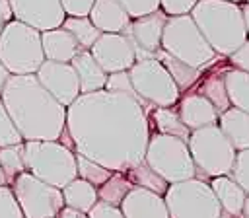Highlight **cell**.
<instances>
[{"instance_id":"d6a6232c","label":"cell","mask_w":249,"mask_h":218,"mask_svg":"<svg viewBox=\"0 0 249 218\" xmlns=\"http://www.w3.org/2000/svg\"><path fill=\"white\" fill-rule=\"evenodd\" d=\"M230 177L249 195V148L235 152V160H233Z\"/></svg>"},{"instance_id":"60d3db41","label":"cell","mask_w":249,"mask_h":218,"mask_svg":"<svg viewBox=\"0 0 249 218\" xmlns=\"http://www.w3.org/2000/svg\"><path fill=\"white\" fill-rule=\"evenodd\" d=\"M95 0H60V6L66 16H88Z\"/></svg>"},{"instance_id":"ab89813d","label":"cell","mask_w":249,"mask_h":218,"mask_svg":"<svg viewBox=\"0 0 249 218\" xmlns=\"http://www.w3.org/2000/svg\"><path fill=\"white\" fill-rule=\"evenodd\" d=\"M228 58H230V62H231V68L249 72V37H247V41H243L233 53H230Z\"/></svg>"},{"instance_id":"4316f807","label":"cell","mask_w":249,"mask_h":218,"mask_svg":"<svg viewBox=\"0 0 249 218\" xmlns=\"http://www.w3.org/2000/svg\"><path fill=\"white\" fill-rule=\"evenodd\" d=\"M60 27H64L76 39V43L80 45V49H86V51H89L91 45L101 35V31L91 23V19L88 16H82V18H78V16H66Z\"/></svg>"},{"instance_id":"52a82bcc","label":"cell","mask_w":249,"mask_h":218,"mask_svg":"<svg viewBox=\"0 0 249 218\" xmlns=\"http://www.w3.org/2000/svg\"><path fill=\"white\" fill-rule=\"evenodd\" d=\"M0 60L10 74H35L45 60L41 31L12 19L0 33Z\"/></svg>"},{"instance_id":"2e32d148","label":"cell","mask_w":249,"mask_h":218,"mask_svg":"<svg viewBox=\"0 0 249 218\" xmlns=\"http://www.w3.org/2000/svg\"><path fill=\"white\" fill-rule=\"evenodd\" d=\"M119 208L124 218H169L163 197L142 187H132Z\"/></svg>"},{"instance_id":"7402d4cb","label":"cell","mask_w":249,"mask_h":218,"mask_svg":"<svg viewBox=\"0 0 249 218\" xmlns=\"http://www.w3.org/2000/svg\"><path fill=\"white\" fill-rule=\"evenodd\" d=\"M210 189L214 191L218 202H220V208L224 214H230V216H241V210H243V202H245V197L247 193L230 177V175H218V177H212L208 181Z\"/></svg>"},{"instance_id":"d6986e66","label":"cell","mask_w":249,"mask_h":218,"mask_svg":"<svg viewBox=\"0 0 249 218\" xmlns=\"http://www.w3.org/2000/svg\"><path fill=\"white\" fill-rule=\"evenodd\" d=\"M70 64L78 76L80 93H89V91H97V90L105 88L107 72L97 64V60L91 56L89 51L80 49L76 53V56L70 60Z\"/></svg>"},{"instance_id":"816d5d0a","label":"cell","mask_w":249,"mask_h":218,"mask_svg":"<svg viewBox=\"0 0 249 218\" xmlns=\"http://www.w3.org/2000/svg\"><path fill=\"white\" fill-rule=\"evenodd\" d=\"M245 2H247V4H249V0H245Z\"/></svg>"},{"instance_id":"9a60e30c","label":"cell","mask_w":249,"mask_h":218,"mask_svg":"<svg viewBox=\"0 0 249 218\" xmlns=\"http://www.w3.org/2000/svg\"><path fill=\"white\" fill-rule=\"evenodd\" d=\"M14 19L23 21L37 31L60 27L66 14L60 0H8Z\"/></svg>"},{"instance_id":"b9f144b4","label":"cell","mask_w":249,"mask_h":218,"mask_svg":"<svg viewBox=\"0 0 249 218\" xmlns=\"http://www.w3.org/2000/svg\"><path fill=\"white\" fill-rule=\"evenodd\" d=\"M0 18L4 23L12 21L14 19V14H12V8H10V2L8 0H0Z\"/></svg>"},{"instance_id":"7dc6e473","label":"cell","mask_w":249,"mask_h":218,"mask_svg":"<svg viewBox=\"0 0 249 218\" xmlns=\"http://www.w3.org/2000/svg\"><path fill=\"white\" fill-rule=\"evenodd\" d=\"M0 185H6V177H4V173H2V169H0Z\"/></svg>"},{"instance_id":"c3c4849f","label":"cell","mask_w":249,"mask_h":218,"mask_svg":"<svg viewBox=\"0 0 249 218\" xmlns=\"http://www.w3.org/2000/svg\"><path fill=\"white\" fill-rule=\"evenodd\" d=\"M220 218H241V216H230V214H224V212H222Z\"/></svg>"},{"instance_id":"44dd1931","label":"cell","mask_w":249,"mask_h":218,"mask_svg":"<svg viewBox=\"0 0 249 218\" xmlns=\"http://www.w3.org/2000/svg\"><path fill=\"white\" fill-rule=\"evenodd\" d=\"M216 125L235 148V152L249 148V113L237 107H228L218 115Z\"/></svg>"},{"instance_id":"484cf974","label":"cell","mask_w":249,"mask_h":218,"mask_svg":"<svg viewBox=\"0 0 249 218\" xmlns=\"http://www.w3.org/2000/svg\"><path fill=\"white\" fill-rule=\"evenodd\" d=\"M152 115L148 117L150 127L154 125L156 132L160 134H171L177 138H183L187 142L191 130L183 125V121L179 119L177 111H173V107H152Z\"/></svg>"},{"instance_id":"ffe728a7","label":"cell","mask_w":249,"mask_h":218,"mask_svg":"<svg viewBox=\"0 0 249 218\" xmlns=\"http://www.w3.org/2000/svg\"><path fill=\"white\" fill-rule=\"evenodd\" d=\"M41 47L45 58L56 62H70L80 51V45L64 27L41 31Z\"/></svg>"},{"instance_id":"f35d334b","label":"cell","mask_w":249,"mask_h":218,"mask_svg":"<svg viewBox=\"0 0 249 218\" xmlns=\"http://www.w3.org/2000/svg\"><path fill=\"white\" fill-rule=\"evenodd\" d=\"M86 218H124L121 208L119 206H113V204H107L103 200H97L88 212H86Z\"/></svg>"},{"instance_id":"8fae6325","label":"cell","mask_w":249,"mask_h":218,"mask_svg":"<svg viewBox=\"0 0 249 218\" xmlns=\"http://www.w3.org/2000/svg\"><path fill=\"white\" fill-rule=\"evenodd\" d=\"M10 187L23 218H56L64 206L60 189L33 177L29 171H21Z\"/></svg>"},{"instance_id":"ee69618b","label":"cell","mask_w":249,"mask_h":218,"mask_svg":"<svg viewBox=\"0 0 249 218\" xmlns=\"http://www.w3.org/2000/svg\"><path fill=\"white\" fill-rule=\"evenodd\" d=\"M10 78V72L6 70V66L2 64V60H0V93H2V90H4V86H6V80Z\"/></svg>"},{"instance_id":"30bf717a","label":"cell","mask_w":249,"mask_h":218,"mask_svg":"<svg viewBox=\"0 0 249 218\" xmlns=\"http://www.w3.org/2000/svg\"><path fill=\"white\" fill-rule=\"evenodd\" d=\"M130 84L142 105L150 107H173L177 105L181 91L173 78L158 58L136 60L128 68Z\"/></svg>"},{"instance_id":"e575fe53","label":"cell","mask_w":249,"mask_h":218,"mask_svg":"<svg viewBox=\"0 0 249 218\" xmlns=\"http://www.w3.org/2000/svg\"><path fill=\"white\" fill-rule=\"evenodd\" d=\"M0 218H23L10 185H0Z\"/></svg>"},{"instance_id":"ba28073f","label":"cell","mask_w":249,"mask_h":218,"mask_svg":"<svg viewBox=\"0 0 249 218\" xmlns=\"http://www.w3.org/2000/svg\"><path fill=\"white\" fill-rule=\"evenodd\" d=\"M144 164L160 177H163L169 185L195 177V165L187 142L171 134L150 132L144 152Z\"/></svg>"},{"instance_id":"681fc988","label":"cell","mask_w":249,"mask_h":218,"mask_svg":"<svg viewBox=\"0 0 249 218\" xmlns=\"http://www.w3.org/2000/svg\"><path fill=\"white\" fill-rule=\"evenodd\" d=\"M4 25H6V23H4V21H2V18H0V33H2V29H4Z\"/></svg>"},{"instance_id":"d590c367","label":"cell","mask_w":249,"mask_h":218,"mask_svg":"<svg viewBox=\"0 0 249 218\" xmlns=\"http://www.w3.org/2000/svg\"><path fill=\"white\" fill-rule=\"evenodd\" d=\"M105 90L109 91H119V93H128V95H134V90H132V84H130V76H128V70H121V72H111L107 74V82H105Z\"/></svg>"},{"instance_id":"277c9868","label":"cell","mask_w":249,"mask_h":218,"mask_svg":"<svg viewBox=\"0 0 249 218\" xmlns=\"http://www.w3.org/2000/svg\"><path fill=\"white\" fill-rule=\"evenodd\" d=\"M23 165L33 177L56 189L76 177V154L60 140H23Z\"/></svg>"},{"instance_id":"f6af8a7d","label":"cell","mask_w":249,"mask_h":218,"mask_svg":"<svg viewBox=\"0 0 249 218\" xmlns=\"http://www.w3.org/2000/svg\"><path fill=\"white\" fill-rule=\"evenodd\" d=\"M241 16H243V25H245V31H247V37H249V4L241 6Z\"/></svg>"},{"instance_id":"8992f818","label":"cell","mask_w":249,"mask_h":218,"mask_svg":"<svg viewBox=\"0 0 249 218\" xmlns=\"http://www.w3.org/2000/svg\"><path fill=\"white\" fill-rule=\"evenodd\" d=\"M160 47L171 56L198 70H202L206 64L218 58V54L206 43V39L202 37V33L198 31V27L195 25L189 14L171 16L165 19Z\"/></svg>"},{"instance_id":"4dcf8cb0","label":"cell","mask_w":249,"mask_h":218,"mask_svg":"<svg viewBox=\"0 0 249 218\" xmlns=\"http://www.w3.org/2000/svg\"><path fill=\"white\" fill-rule=\"evenodd\" d=\"M198 93H200L202 97H206V99L214 105V109H216L218 113H222V111H226L228 107H231V105H230V99H228V93H226L224 78H222L220 74H212V76L204 78V82H202Z\"/></svg>"},{"instance_id":"836d02e7","label":"cell","mask_w":249,"mask_h":218,"mask_svg":"<svg viewBox=\"0 0 249 218\" xmlns=\"http://www.w3.org/2000/svg\"><path fill=\"white\" fill-rule=\"evenodd\" d=\"M21 142H23V138L18 132L14 121L10 119L6 107L0 99V148L2 146H12V144H21Z\"/></svg>"},{"instance_id":"cb8c5ba5","label":"cell","mask_w":249,"mask_h":218,"mask_svg":"<svg viewBox=\"0 0 249 218\" xmlns=\"http://www.w3.org/2000/svg\"><path fill=\"white\" fill-rule=\"evenodd\" d=\"M154 58H158V60L165 66V70H167L169 76L173 78V82H175V86L179 88V91L191 90V88L195 86V82H198V78H200V70H198V68H193V66L185 64L183 60L171 56V54L165 53L163 49H160V51L154 54Z\"/></svg>"},{"instance_id":"603a6c76","label":"cell","mask_w":249,"mask_h":218,"mask_svg":"<svg viewBox=\"0 0 249 218\" xmlns=\"http://www.w3.org/2000/svg\"><path fill=\"white\" fill-rule=\"evenodd\" d=\"M60 193H62L64 206L76 208L84 214L97 202V187H93L91 183L80 177H74L70 183H66L60 189Z\"/></svg>"},{"instance_id":"e0dca14e","label":"cell","mask_w":249,"mask_h":218,"mask_svg":"<svg viewBox=\"0 0 249 218\" xmlns=\"http://www.w3.org/2000/svg\"><path fill=\"white\" fill-rule=\"evenodd\" d=\"M177 103H179L177 115L189 130H196V128L214 125L218 121L220 113L200 93H185L183 97H179Z\"/></svg>"},{"instance_id":"f546056e","label":"cell","mask_w":249,"mask_h":218,"mask_svg":"<svg viewBox=\"0 0 249 218\" xmlns=\"http://www.w3.org/2000/svg\"><path fill=\"white\" fill-rule=\"evenodd\" d=\"M0 169H2V173L6 177V185H12V181L21 171H25V165H23V142L0 148Z\"/></svg>"},{"instance_id":"7bdbcfd3","label":"cell","mask_w":249,"mask_h":218,"mask_svg":"<svg viewBox=\"0 0 249 218\" xmlns=\"http://www.w3.org/2000/svg\"><path fill=\"white\" fill-rule=\"evenodd\" d=\"M56 218H86V214H84V212H80V210H76V208L62 206Z\"/></svg>"},{"instance_id":"ac0fdd59","label":"cell","mask_w":249,"mask_h":218,"mask_svg":"<svg viewBox=\"0 0 249 218\" xmlns=\"http://www.w3.org/2000/svg\"><path fill=\"white\" fill-rule=\"evenodd\" d=\"M88 18L101 33H123L132 19L117 0H95Z\"/></svg>"},{"instance_id":"3957f363","label":"cell","mask_w":249,"mask_h":218,"mask_svg":"<svg viewBox=\"0 0 249 218\" xmlns=\"http://www.w3.org/2000/svg\"><path fill=\"white\" fill-rule=\"evenodd\" d=\"M189 16L216 54L228 56L243 41H247L241 6L235 2L198 0Z\"/></svg>"},{"instance_id":"1f68e13d","label":"cell","mask_w":249,"mask_h":218,"mask_svg":"<svg viewBox=\"0 0 249 218\" xmlns=\"http://www.w3.org/2000/svg\"><path fill=\"white\" fill-rule=\"evenodd\" d=\"M111 173L113 171L103 167L101 164H97V162H93V160H89L82 154H76V177L86 179L93 187H99L111 177Z\"/></svg>"},{"instance_id":"8d00e7d4","label":"cell","mask_w":249,"mask_h":218,"mask_svg":"<svg viewBox=\"0 0 249 218\" xmlns=\"http://www.w3.org/2000/svg\"><path fill=\"white\" fill-rule=\"evenodd\" d=\"M117 2H121V6L128 12L132 19L160 10V0H117Z\"/></svg>"},{"instance_id":"74e56055","label":"cell","mask_w":249,"mask_h":218,"mask_svg":"<svg viewBox=\"0 0 249 218\" xmlns=\"http://www.w3.org/2000/svg\"><path fill=\"white\" fill-rule=\"evenodd\" d=\"M198 0H160V10L171 18V16H183V14H191L193 6Z\"/></svg>"},{"instance_id":"4fadbf2b","label":"cell","mask_w":249,"mask_h":218,"mask_svg":"<svg viewBox=\"0 0 249 218\" xmlns=\"http://www.w3.org/2000/svg\"><path fill=\"white\" fill-rule=\"evenodd\" d=\"M39 84L64 107H68L80 95L78 76L70 62H56V60H43L35 72Z\"/></svg>"},{"instance_id":"6da1fadb","label":"cell","mask_w":249,"mask_h":218,"mask_svg":"<svg viewBox=\"0 0 249 218\" xmlns=\"http://www.w3.org/2000/svg\"><path fill=\"white\" fill-rule=\"evenodd\" d=\"M150 121L138 97L109 90L80 93L66 107L64 134L74 154L111 171H124L144 160Z\"/></svg>"},{"instance_id":"83f0119b","label":"cell","mask_w":249,"mask_h":218,"mask_svg":"<svg viewBox=\"0 0 249 218\" xmlns=\"http://www.w3.org/2000/svg\"><path fill=\"white\" fill-rule=\"evenodd\" d=\"M123 173L128 177V181H130L134 187H142V189L154 191V193H158V195H161V197H163V193H165L167 187H169V183H167L163 177H160L156 171H152V169L144 164V160H142L140 164H136V165H130V167L124 169Z\"/></svg>"},{"instance_id":"f907efd6","label":"cell","mask_w":249,"mask_h":218,"mask_svg":"<svg viewBox=\"0 0 249 218\" xmlns=\"http://www.w3.org/2000/svg\"><path fill=\"white\" fill-rule=\"evenodd\" d=\"M228 2H235V4H237V2H241V0H228Z\"/></svg>"},{"instance_id":"d4e9b609","label":"cell","mask_w":249,"mask_h":218,"mask_svg":"<svg viewBox=\"0 0 249 218\" xmlns=\"http://www.w3.org/2000/svg\"><path fill=\"white\" fill-rule=\"evenodd\" d=\"M222 78H224L230 105L249 113V72H243L237 68H228V70H224Z\"/></svg>"},{"instance_id":"7a4b0ae2","label":"cell","mask_w":249,"mask_h":218,"mask_svg":"<svg viewBox=\"0 0 249 218\" xmlns=\"http://www.w3.org/2000/svg\"><path fill=\"white\" fill-rule=\"evenodd\" d=\"M0 99L23 140H60L66 107L39 84L35 74H10Z\"/></svg>"},{"instance_id":"f1b7e54d","label":"cell","mask_w":249,"mask_h":218,"mask_svg":"<svg viewBox=\"0 0 249 218\" xmlns=\"http://www.w3.org/2000/svg\"><path fill=\"white\" fill-rule=\"evenodd\" d=\"M132 187L134 185L128 181V177L123 171H113L111 177L103 185L97 187V200H103V202L113 204V206H119Z\"/></svg>"},{"instance_id":"7c38bea8","label":"cell","mask_w":249,"mask_h":218,"mask_svg":"<svg viewBox=\"0 0 249 218\" xmlns=\"http://www.w3.org/2000/svg\"><path fill=\"white\" fill-rule=\"evenodd\" d=\"M165 19H167V16L161 10H156L152 14L130 19L128 27L123 33L128 37V41L134 49L136 60L154 58V54L161 49L160 45H161V31H163Z\"/></svg>"},{"instance_id":"9c48e42d","label":"cell","mask_w":249,"mask_h":218,"mask_svg":"<svg viewBox=\"0 0 249 218\" xmlns=\"http://www.w3.org/2000/svg\"><path fill=\"white\" fill-rule=\"evenodd\" d=\"M169 218H220V202L208 181L191 177L171 183L163 193Z\"/></svg>"},{"instance_id":"5bb4252c","label":"cell","mask_w":249,"mask_h":218,"mask_svg":"<svg viewBox=\"0 0 249 218\" xmlns=\"http://www.w3.org/2000/svg\"><path fill=\"white\" fill-rule=\"evenodd\" d=\"M89 53L107 74L128 70L136 62L134 49L124 33H101Z\"/></svg>"},{"instance_id":"5b68a950","label":"cell","mask_w":249,"mask_h":218,"mask_svg":"<svg viewBox=\"0 0 249 218\" xmlns=\"http://www.w3.org/2000/svg\"><path fill=\"white\" fill-rule=\"evenodd\" d=\"M187 146L195 165V177L212 179L218 175H230L235 160V148L216 123L191 130Z\"/></svg>"},{"instance_id":"bcb514c9","label":"cell","mask_w":249,"mask_h":218,"mask_svg":"<svg viewBox=\"0 0 249 218\" xmlns=\"http://www.w3.org/2000/svg\"><path fill=\"white\" fill-rule=\"evenodd\" d=\"M241 218H249V195L245 197V202H243V210H241Z\"/></svg>"}]
</instances>
